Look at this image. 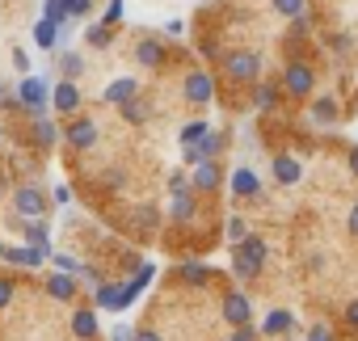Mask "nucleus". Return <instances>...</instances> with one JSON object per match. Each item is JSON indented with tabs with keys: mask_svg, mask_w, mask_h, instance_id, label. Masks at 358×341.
I'll use <instances>...</instances> for the list:
<instances>
[{
	"mask_svg": "<svg viewBox=\"0 0 358 341\" xmlns=\"http://www.w3.org/2000/svg\"><path fill=\"white\" fill-rule=\"evenodd\" d=\"M224 72L232 80H241V85H253L262 76V55H253V51H228L224 55Z\"/></svg>",
	"mask_w": 358,
	"mask_h": 341,
	"instance_id": "f257e3e1",
	"label": "nucleus"
},
{
	"mask_svg": "<svg viewBox=\"0 0 358 341\" xmlns=\"http://www.w3.org/2000/svg\"><path fill=\"white\" fill-rule=\"evenodd\" d=\"M17 106H26L34 118L47 110V101H51V89H47V80H38V76H22L17 80V97H13Z\"/></svg>",
	"mask_w": 358,
	"mask_h": 341,
	"instance_id": "f03ea898",
	"label": "nucleus"
},
{
	"mask_svg": "<svg viewBox=\"0 0 358 341\" xmlns=\"http://www.w3.org/2000/svg\"><path fill=\"white\" fill-rule=\"evenodd\" d=\"M282 85H287V93H291V97H308V93H312V85H316V72L308 68V59H291V64H287V72H282Z\"/></svg>",
	"mask_w": 358,
	"mask_h": 341,
	"instance_id": "7ed1b4c3",
	"label": "nucleus"
},
{
	"mask_svg": "<svg viewBox=\"0 0 358 341\" xmlns=\"http://www.w3.org/2000/svg\"><path fill=\"white\" fill-rule=\"evenodd\" d=\"M186 101H190V106H211V101H215V76L203 72V68L190 72V76H186Z\"/></svg>",
	"mask_w": 358,
	"mask_h": 341,
	"instance_id": "20e7f679",
	"label": "nucleus"
},
{
	"mask_svg": "<svg viewBox=\"0 0 358 341\" xmlns=\"http://www.w3.org/2000/svg\"><path fill=\"white\" fill-rule=\"evenodd\" d=\"M13 207H17V215H26V219H43L47 198H43V190L26 186V190H17V194H13Z\"/></svg>",
	"mask_w": 358,
	"mask_h": 341,
	"instance_id": "39448f33",
	"label": "nucleus"
},
{
	"mask_svg": "<svg viewBox=\"0 0 358 341\" xmlns=\"http://www.w3.org/2000/svg\"><path fill=\"white\" fill-rule=\"evenodd\" d=\"M194 190L199 194H211V190H220V182H224V173H220V164L215 160H203V164H194Z\"/></svg>",
	"mask_w": 358,
	"mask_h": 341,
	"instance_id": "423d86ee",
	"label": "nucleus"
},
{
	"mask_svg": "<svg viewBox=\"0 0 358 341\" xmlns=\"http://www.w3.org/2000/svg\"><path fill=\"white\" fill-rule=\"evenodd\" d=\"M232 194L236 198H262V182H257L253 168H236L232 173Z\"/></svg>",
	"mask_w": 358,
	"mask_h": 341,
	"instance_id": "0eeeda50",
	"label": "nucleus"
},
{
	"mask_svg": "<svg viewBox=\"0 0 358 341\" xmlns=\"http://www.w3.org/2000/svg\"><path fill=\"white\" fill-rule=\"evenodd\" d=\"M51 101H55L59 114H72V110H80V89H76L72 80H59L55 93H51Z\"/></svg>",
	"mask_w": 358,
	"mask_h": 341,
	"instance_id": "6e6552de",
	"label": "nucleus"
},
{
	"mask_svg": "<svg viewBox=\"0 0 358 341\" xmlns=\"http://www.w3.org/2000/svg\"><path fill=\"white\" fill-rule=\"evenodd\" d=\"M337 114H341L337 97H316V101H312V110H308V118H312L316 126H333V122H337Z\"/></svg>",
	"mask_w": 358,
	"mask_h": 341,
	"instance_id": "1a4fd4ad",
	"label": "nucleus"
},
{
	"mask_svg": "<svg viewBox=\"0 0 358 341\" xmlns=\"http://www.w3.org/2000/svg\"><path fill=\"white\" fill-rule=\"evenodd\" d=\"M135 59H139V68H160L164 64V47L156 38H139L135 43Z\"/></svg>",
	"mask_w": 358,
	"mask_h": 341,
	"instance_id": "9d476101",
	"label": "nucleus"
},
{
	"mask_svg": "<svg viewBox=\"0 0 358 341\" xmlns=\"http://www.w3.org/2000/svg\"><path fill=\"white\" fill-rule=\"evenodd\" d=\"M274 177H278L282 186H295V182L303 177V168H299L295 156H274Z\"/></svg>",
	"mask_w": 358,
	"mask_h": 341,
	"instance_id": "9b49d317",
	"label": "nucleus"
},
{
	"mask_svg": "<svg viewBox=\"0 0 358 341\" xmlns=\"http://www.w3.org/2000/svg\"><path fill=\"white\" fill-rule=\"evenodd\" d=\"M68 143H72V147H80V152H85V147H93V143H97V126H93L89 118L72 122V131H68Z\"/></svg>",
	"mask_w": 358,
	"mask_h": 341,
	"instance_id": "f8f14e48",
	"label": "nucleus"
},
{
	"mask_svg": "<svg viewBox=\"0 0 358 341\" xmlns=\"http://www.w3.org/2000/svg\"><path fill=\"white\" fill-rule=\"evenodd\" d=\"M291 328H295V316L282 312V307H274V312L262 320V333H266V337H278V333H291Z\"/></svg>",
	"mask_w": 358,
	"mask_h": 341,
	"instance_id": "ddd939ff",
	"label": "nucleus"
},
{
	"mask_svg": "<svg viewBox=\"0 0 358 341\" xmlns=\"http://www.w3.org/2000/svg\"><path fill=\"white\" fill-rule=\"evenodd\" d=\"M194 211H199V203H194V194H173V207H169V215L177 219V224H190L194 219Z\"/></svg>",
	"mask_w": 358,
	"mask_h": 341,
	"instance_id": "4468645a",
	"label": "nucleus"
},
{
	"mask_svg": "<svg viewBox=\"0 0 358 341\" xmlns=\"http://www.w3.org/2000/svg\"><path fill=\"white\" fill-rule=\"evenodd\" d=\"M224 320L228 324H249V299L245 295H228L224 299Z\"/></svg>",
	"mask_w": 358,
	"mask_h": 341,
	"instance_id": "2eb2a0df",
	"label": "nucleus"
},
{
	"mask_svg": "<svg viewBox=\"0 0 358 341\" xmlns=\"http://www.w3.org/2000/svg\"><path fill=\"white\" fill-rule=\"evenodd\" d=\"M72 333H76L80 341H93V337H97V316H93L89 307L72 312Z\"/></svg>",
	"mask_w": 358,
	"mask_h": 341,
	"instance_id": "dca6fc26",
	"label": "nucleus"
},
{
	"mask_svg": "<svg viewBox=\"0 0 358 341\" xmlns=\"http://www.w3.org/2000/svg\"><path fill=\"white\" fill-rule=\"evenodd\" d=\"M135 93H139V85H135L131 76H122V80H114V85L106 89V101H110V106H122V101H131Z\"/></svg>",
	"mask_w": 358,
	"mask_h": 341,
	"instance_id": "f3484780",
	"label": "nucleus"
},
{
	"mask_svg": "<svg viewBox=\"0 0 358 341\" xmlns=\"http://www.w3.org/2000/svg\"><path fill=\"white\" fill-rule=\"evenodd\" d=\"M5 261H13V266H43V261H51V257H47V249L30 245V249H9Z\"/></svg>",
	"mask_w": 358,
	"mask_h": 341,
	"instance_id": "a211bd4d",
	"label": "nucleus"
},
{
	"mask_svg": "<svg viewBox=\"0 0 358 341\" xmlns=\"http://www.w3.org/2000/svg\"><path fill=\"white\" fill-rule=\"evenodd\" d=\"M47 291H51L55 299H64V303H68V299L76 295V278H72L68 270H59V274H51V282H47Z\"/></svg>",
	"mask_w": 358,
	"mask_h": 341,
	"instance_id": "6ab92c4d",
	"label": "nucleus"
},
{
	"mask_svg": "<svg viewBox=\"0 0 358 341\" xmlns=\"http://www.w3.org/2000/svg\"><path fill=\"white\" fill-rule=\"evenodd\" d=\"M236 253L249 257L253 266H266V240H262V236H245V240L236 245Z\"/></svg>",
	"mask_w": 358,
	"mask_h": 341,
	"instance_id": "aec40b11",
	"label": "nucleus"
},
{
	"mask_svg": "<svg viewBox=\"0 0 358 341\" xmlns=\"http://www.w3.org/2000/svg\"><path fill=\"white\" fill-rule=\"evenodd\" d=\"M186 147H199V156H203V160H215V156L224 152V135H215V131H207V135H203L199 143H186Z\"/></svg>",
	"mask_w": 358,
	"mask_h": 341,
	"instance_id": "412c9836",
	"label": "nucleus"
},
{
	"mask_svg": "<svg viewBox=\"0 0 358 341\" xmlns=\"http://www.w3.org/2000/svg\"><path fill=\"white\" fill-rule=\"evenodd\" d=\"M97 307H110V312H122V286H110V282H97Z\"/></svg>",
	"mask_w": 358,
	"mask_h": 341,
	"instance_id": "4be33fe9",
	"label": "nucleus"
},
{
	"mask_svg": "<svg viewBox=\"0 0 358 341\" xmlns=\"http://www.w3.org/2000/svg\"><path fill=\"white\" fill-rule=\"evenodd\" d=\"M34 135H38V143H43V147H51V143H55L64 131H59V126H55L47 114H38V118H34Z\"/></svg>",
	"mask_w": 358,
	"mask_h": 341,
	"instance_id": "5701e85b",
	"label": "nucleus"
},
{
	"mask_svg": "<svg viewBox=\"0 0 358 341\" xmlns=\"http://www.w3.org/2000/svg\"><path fill=\"white\" fill-rule=\"evenodd\" d=\"M253 106H257V110H274V106H278V85L262 80V85H257V93H253Z\"/></svg>",
	"mask_w": 358,
	"mask_h": 341,
	"instance_id": "b1692460",
	"label": "nucleus"
},
{
	"mask_svg": "<svg viewBox=\"0 0 358 341\" xmlns=\"http://www.w3.org/2000/svg\"><path fill=\"white\" fill-rule=\"evenodd\" d=\"M182 278L194 282V286H207V282H211V270H207L203 261H186V266H182Z\"/></svg>",
	"mask_w": 358,
	"mask_h": 341,
	"instance_id": "393cba45",
	"label": "nucleus"
},
{
	"mask_svg": "<svg viewBox=\"0 0 358 341\" xmlns=\"http://www.w3.org/2000/svg\"><path fill=\"white\" fill-rule=\"evenodd\" d=\"M55 64H59L68 76H80V72H85V59H80L76 51H55Z\"/></svg>",
	"mask_w": 358,
	"mask_h": 341,
	"instance_id": "a878e982",
	"label": "nucleus"
},
{
	"mask_svg": "<svg viewBox=\"0 0 358 341\" xmlns=\"http://www.w3.org/2000/svg\"><path fill=\"white\" fill-rule=\"evenodd\" d=\"M26 240H30V245H38V249H47V257L55 253V249H51V240H47V228H43L38 219H30V224H26Z\"/></svg>",
	"mask_w": 358,
	"mask_h": 341,
	"instance_id": "bb28decb",
	"label": "nucleus"
},
{
	"mask_svg": "<svg viewBox=\"0 0 358 341\" xmlns=\"http://www.w3.org/2000/svg\"><path fill=\"white\" fill-rule=\"evenodd\" d=\"M118 110H122V118H127V122H148V106H143V101H135V97H131V101H122Z\"/></svg>",
	"mask_w": 358,
	"mask_h": 341,
	"instance_id": "cd10ccee",
	"label": "nucleus"
},
{
	"mask_svg": "<svg viewBox=\"0 0 358 341\" xmlns=\"http://www.w3.org/2000/svg\"><path fill=\"white\" fill-rule=\"evenodd\" d=\"M43 17H51V22H59V26H64V22L72 17V9L64 5V0H47V9H43Z\"/></svg>",
	"mask_w": 358,
	"mask_h": 341,
	"instance_id": "c85d7f7f",
	"label": "nucleus"
},
{
	"mask_svg": "<svg viewBox=\"0 0 358 341\" xmlns=\"http://www.w3.org/2000/svg\"><path fill=\"white\" fill-rule=\"evenodd\" d=\"M85 38H89V43H93V47H110V38H114V34H110V26H106V22H101V26H93V30H89V34H85Z\"/></svg>",
	"mask_w": 358,
	"mask_h": 341,
	"instance_id": "c756f323",
	"label": "nucleus"
},
{
	"mask_svg": "<svg viewBox=\"0 0 358 341\" xmlns=\"http://www.w3.org/2000/svg\"><path fill=\"white\" fill-rule=\"evenodd\" d=\"M207 131H211V126H207V122H190V126H186V131H182V147H186V143H199V139H203V135H207Z\"/></svg>",
	"mask_w": 358,
	"mask_h": 341,
	"instance_id": "7c9ffc66",
	"label": "nucleus"
},
{
	"mask_svg": "<svg viewBox=\"0 0 358 341\" xmlns=\"http://www.w3.org/2000/svg\"><path fill=\"white\" fill-rule=\"evenodd\" d=\"M245 236H249V224H245L241 215H232V219H228V240H236V245H241Z\"/></svg>",
	"mask_w": 358,
	"mask_h": 341,
	"instance_id": "2f4dec72",
	"label": "nucleus"
},
{
	"mask_svg": "<svg viewBox=\"0 0 358 341\" xmlns=\"http://www.w3.org/2000/svg\"><path fill=\"white\" fill-rule=\"evenodd\" d=\"M51 266H55V270H68V274H85V266L72 261V257H64V253H51Z\"/></svg>",
	"mask_w": 358,
	"mask_h": 341,
	"instance_id": "473e14b6",
	"label": "nucleus"
},
{
	"mask_svg": "<svg viewBox=\"0 0 358 341\" xmlns=\"http://www.w3.org/2000/svg\"><path fill=\"white\" fill-rule=\"evenodd\" d=\"M274 9H278L282 17H299V13H303V0H274Z\"/></svg>",
	"mask_w": 358,
	"mask_h": 341,
	"instance_id": "72a5a7b5",
	"label": "nucleus"
},
{
	"mask_svg": "<svg viewBox=\"0 0 358 341\" xmlns=\"http://www.w3.org/2000/svg\"><path fill=\"white\" fill-rule=\"evenodd\" d=\"M135 224H139V228H156V224H160L156 207H139V211H135Z\"/></svg>",
	"mask_w": 358,
	"mask_h": 341,
	"instance_id": "f704fd0d",
	"label": "nucleus"
},
{
	"mask_svg": "<svg viewBox=\"0 0 358 341\" xmlns=\"http://www.w3.org/2000/svg\"><path fill=\"white\" fill-rule=\"evenodd\" d=\"M303 341H337V337H333V328H329V324H312Z\"/></svg>",
	"mask_w": 358,
	"mask_h": 341,
	"instance_id": "c9c22d12",
	"label": "nucleus"
},
{
	"mask_svg": "<svg viewBox=\"0 0 358 341\" xmlns=\"http://www.w3.org/2000/svg\"><path fill=\"white\" fill-rule=\"evenodd\" d=\"M291 22H295V26H291V38H308V26H312L308 13H299V17H291Z\"/></svg>",
	"mask_w": 358,
	"mask_h": 341,
	"instance_id": "e433bc0d",
	"label": "nucleus"
},
{
	"mask_svg": "<svg viewBox=\"0 0 358 341\" xmlns=\"http://www.w3.org/2000/svg\"><path fill=\"white\" fill-rule=\"evenodd\" d=\"M228 341H257V328H253V324H236V333H232Z\"/></svg>",
	"mask_w": 358,
	"mask_h": 341,
	"instance_id": "4c0bfd02",
	"label": "nucleus"
},
{
	"mask_svg": "<svg viewBox=\"0 0 358 341\" xmlns=\"http://www.w3.org/2000/svg\"><path fill=\"white\" fill-rule=\"evenodd\" d=\"M64 5L72 9V17H85V13L93 9V0H64Z\"/></svg>",
	"mask_w": 358,
	"mask_h": 341,
	"instance_id": "58836bf2",
	"label": "nucleus"
},
{
	"mask_svg": "<svg viewBox=\"0 0 358 341\" xmlns=\"http://www.w3.org/2000/svg\"><path fill=\"white\" fill-rule=\"evenodd\" d=\"M122 22V0H110V9H106V26Z\"/></svg>",
	"mask_w": 358,
	"mask_h": 341,
	"instance_id": "ea45409f",
	"label": "nucleus"
},
{
	"mask_svg": "<svg viewBox=\"0 0 358 341\" xmlns=\"http://www.w3.org/2000/svg\"><path fill=\"white\" fill-rule=\"evenodd\" d=\"M5 303H13V282L0 278V307H5Z\"/></svg>",
	"mask_w": 358,
	"mask_h": 341,
	"instance_id": "a19ab883",
	"label": "nucleus"
},
{
	"mask_svg": "<svg viewBox=\"0 0 358 341\" xmlns=\"http://www.w3.org/2000/svg\"><path fill=\"white\" fill-rule=\"evenodd\" d=\"M341 320H345V328H358V299L345 307V316H341Z\"/></svg>",
	"mask_w": 358,
	"mask_h": 341,
	"instance_id": "79ce46f5",
	"label": "nucleus"
},
{
	"mask_svg": "<svg viewBox=\"0 0 358 341\" xmlns=\"http://www.w3.org/2000/svg\"><path fill=\"white\" fill-rule=\"evenodd\" d=\"M186 186H190V182H186V173H173V177H169V190H173V194H182Z\"/></svg>",
	"mask_w": 358,
	"mask_h": 341,
	"instance_id": "37998d69",
	"label": "nucleus"
},
{
	"mask_svg": "<svg viewBox=\"0 0 358 341\" xmlns=\"http://www.w3.org/2000/svg\"><path fill=\"white\" fill-rule=\"evenodd\" d=\"M13 68H17V72H26V68H30V55H26V51H22V47H17V51H13Z\"/></svg>",
	"mask_w": 358,
	"mask_h": 341,
	"instance_id": "c03bdc74",
	"label": "nucleus"
},
{
	"mask_svg": "<svg viewBox=\"0 0 358 341\" xmlns=\"http://www.w3.org/2000/svg\"><path fill=\"white\" fill-rule=\"evenodd\" d=\"M110 341H135V333H131V328H127V324H118V328H114V333H110Z\"/></svg>",
	"mask_w": 358,
	"mask_h": 341,
	"instance_id": "a18cd8bd",
	"label": "nucleus"
},
{
	"mask_svg": "<svg viewBox=\"0 0 358 341\" xmlns=\"http://www.w3.org/2000/svg\"><path fill=\"white\" fill-rule=\"evenodd\" d=\"M64 203H72V190L68 186H55V207H64Z\"/></svg>",
	"mask_w": 358,
	"mask_h": 341,
	"instance_id": "49530a36",
	"label": "nucleus"
},
{
	"mask_svg": "<svg viewBox=\"0 0 358 341\" xmlns=\"http://www.w3.org/2000/svg\"><path fill=\"white\" fill-rule=\"evenodd\" d=\"M135 341H164L160 333H152V328H143V333H135Z\"/></svg>",
	"mask_w": 358,
	"mask_h": 341,
	"instance_id": "de8ad7c7",
	"label": "nucleus"
},
{
	"mask_svg": "<svg viewBox=\"0 0 358 341\" xmlns=\"http://www.w3.org/2000/svg\"><path fill=\"white\" fill-rule=\"evenodd\" d=\"M350 173H354V177H358V143H354V147H350Z\"/></svg>",
	"mask_w": 358,
	"mask_h": 341,
	"instance_id": "09e8293b",
	"label": "nucleus"
},
{
	"mask_svg": "<svg viewBox=\"0 0 358 341\" xmlns=\"http://www.w3.org/2000/svg\"><path fill=\"white\" fill-rule=\"evenodd\" d=\"M350 236H358V203H354V211H350Z\"/></svg>",
	"mask_w": 358,
	"mask_h": 341,
	"instance_id": "8fccbe9b",
	"label": "nucleus"
},
{
	"mask_svg": "<svg viewBox=\"0 0 358 341\" xmlns=\"http://www.w3.org/2000/svg\"><path fill=\"white\" fill-rule=\"evenodd\" d=\"M5 257H9V249H5V245H0V261H5Z\"/></svg>",
	"mask_w": 358,
	"mask_h": 341,
	"instance_id": "3c124183",
	"label": "nucleus"
}]
</instances>
